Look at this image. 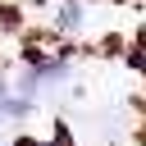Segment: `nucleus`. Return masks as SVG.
<instances>
[{"label":"nucleus","mask_w":146,"mask_h":146,"mask_svg":"<svg viewBox=\"0 0 146 146\" xmlns=\"http://www.w3.org/2000/svg\"><path fill=\"white\" fill-rule=\"evenodd\" d=\"M82 23V0H64L59 5V27H78Z\"/></svg>","instance_id":"nucleus-1"}]
</instances>
